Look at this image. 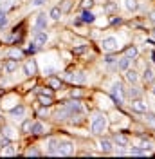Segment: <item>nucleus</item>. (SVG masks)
I'll return each mask as SVG.
<instances>
[{"label":"nucleus","instance_id":"obj_49","mask_svg":"<svg viewBox=\"0 0 155 159\" xmlns=\"http://www.w3.org/2000/svg\"><path fill=\"white\" fill-rule=\"evenodd\" d=\"M150 20H152V22H155V11H152V13H150Z\"/></svg>","mask_w":155,"mask_h":159},{"label":"nucleus","instance_id":"obj_27","mask_svg":"<svg viewBox=\"0 0 155 159\" xmlns=\"http://www.w3.org/2000/svg\"><path fill=\"white\" fill-rule=\"evenodd\" d=\"M2 156H7V157H11V156H16V147L15 145H6V147H2V152H0Z\"/></svg>","mask_w":155,"mask_h":159},{"label":"nucleus","instance_id":"obj_45","mask_svg":"<svg viewBox=\"0 0 155 159\" xmlns=\"http://www.w3.org/2000/svg\"><path fill=\"white\" fill-rule=\"evenodd\" d=\"M47 114H49V109H47V107H43V109H42V110L38 112L40 118H43V116H47Z\"/></svg>","mask_w":155,"mask_h":159},{"label":"nucleus","instance_id":"obj_32","mask_svg":"<svg viewBox=\"0 0 155 159\" xmlns=\"http://www.w3.org/2000/svg\"><path fill=\"white\" fill-rule=\"evenodd\" d=\"M125 56H126V58H130V60L137 58V56H139V51H137L135 45H132V47H126V49H125Z\"/></svg>","mask_w":155,"mask_h":159},{"label":"nucleus","instance_id":"obj_33","mask_svg":"<svg viewBox=\"0 0 155 159\" xmlns=\"http://www.w3.org/2000/svg\"><path fill=\"white\" fill-rule=\"evenodd\" d=\"M47 85L51 87V89H60L63 83H61V80H60V78H54V76H51V78L47 80Z\"/></svg>","mask_w":155,"mask_h":159},{"label":"nucleus","instance_id":"obj_40","mask_svg":"<svg viewBox=\"0 0 155 159\" xmlns=\"http://www.w3.org/2000/svg\"><path fill=\"white\" fill-rule=\"evenodd\" d=\"M25 156H42V152L38 148H27L25 150Z\"/></svg>","mask_w":155,"mask_h":159},{"label":"nucleus","instance_id":"obj_3","mask_svg":"<svg viewBox=\"0 0 155 159\" xmlns=\"http://www.w3.org/2000/svg\"><path fill=\"white\" fill-rule=\"evenodd\" d=\"M99 47H101V51H105V52H114V51L119 49V42H117L116 36H105V38H101V42H99Z\"/></svg>","mask_w":155,"mask_h":159},{"label":"nucleus","instance_id":"obj_28","mask_svg":"<svg viewBox=\"0 0 155 159\" xmlns=\"http://www.w3.org/2000/svg\"><path fill=\"white\" fill-rule=\"evenodd\" d=\"M144 123L148 125V127L155 129V112H150V110H146V112H144Z\"/></svg>","mask_w":155,"mask_h":159},{"label":"nucleus","instance_id":"obj_9","mask_svg":"<svg viewBox=\"0 0 155 159\" xmlns=\"http://www.w3.org/2000/svg\"><path fill=\"white\" fill-rule=\"evenodd\" d=\"M24 72H25L27 78L36 76V74H38V65H36V61H34V60H27V61L24 63Z\"/></svg>","mask_w":155,"mask_h":159},{"label":"nucleus","instance_id":"obj_19","mask_svg":"<svg viewBox=\"0 0 155 159\" xmlns=\"http://www.w3.org/2000/svg\"><path fill=\"white\" fill-rule=\"evenodd\" d=\"M128 156H137V157H146V156H152L150 150H144L143 147H132L128 150Z\"/></svg>","mask_w":155,"mask_h":159},{"label":"nucleus","instance_id":"obj_20","mask_svg":"<svg viewBox=\"0 0 155 159\" xmlns=\"http://www.w3.org/2000/svg\"><path fill=\"white\" fill-rule=\"evenodd\" d=\"M125 78L130 85H135L137 81H139V74H137L135 69H130V67H128V69L125 70Z\"/></svg>","mask_w":155,"mask_h":159},{"label":"nucleus","instance_id":"obj_18","mask_svg":"<svg viewBox=\"0 0 155 159\" xmlns=\"http://www.w3.org/2000/svg\"><path fill=\"white\" fill-rule=\"evenodd\" d=\"M79 22H81V24H94V22H96V15L90 9H83L81 16H79Z\"/></svg>","mask_w":155,"mask_h":159},{"label":"nucleus","instance_id":"obj_46","mask_svg":"<svg viewBox=\"0 0 155 159\" xmlns=\"http://www.w3.org/2000/svg\"><path fill=\"white\" fill-rule=\"evenodd\" d=\"M38 94H47V96H52V90H51V89H42V90H38Z\"/></svg>","mask_w":155,"mask_h":159},{"label":"nucleus","instance_id":"obj_43","mask_svg":"<svg viewBox=\"0 0 155 159\" xmlns=\"http://www.w3.org/2000/svg\"><path fill=\"white\" fill-rule=\"evenodd\" d=\"M117 7H116V4H112V2H110V4H107V6H105V11H107V13H114V11H116Z\"/></svg>","mask_w":155,"mask_h":159},{"label":"nucleus","instance_id":"obj_24","mask_svg":"<svg viewBox=\"0 0 155 159\" xmlns=\"http://www.w3.org/2000/svg\"><path fill=\"white\" fill-rule=\"evenodd\" d=\"M56 119H60V121H63V119H69L70 118V112H69V109H67V105H61L58 110H56Z\"/></svg>","mask_w":155,"mask_h":159},{"label":"nucleus","instance_id":"obj_44","mask_svg":"<svg viewBox=\"0 0 155 159\" xmlns=\"http://www.w3.org/2000/svg\"><path fill=\"white\" fill-rule=\"evenodd\" d=\"M47 0H31V6H34V7H38V6H43Z\"/></svg>","mask_w":155,"mask_h":159},{"label":"nucleus","instance_id":"obj_50","mask_svg":"<svg viewBox=\"0 0 155 159\" xmlns=\"http://www.w3.org/2000/svg\"><path fill=\"white\" fill-rule=\"evenodd\" d=\"M152 60H153V61H155V51H153V52H152Z\"/></svg>","mask_w":155,"mask_h":159},{"label":"nucleus","instance_id":"obj_31","mask_svg":"<svg viewBox=\"0 0 155 159\" xmlns=\"http://www.w3.org/2000/svg\"><path fill=\"white\" fill-rule=\"evenodd\" d=\"M38 101L42 103V107H51V105H52V96H47V94H38Z\"/></svg>","mask_w":155,"mask_h":159},{"label":"nucleus","instance_id":"obj_4","mask_svg":"<svg viewBox=\"0 0 155 159\" xmlns=\"http://www.w3.org/2000/svg\"><path fill=\"white\" fill-rule=\"evenodd\" d=\"M65 80L70 83H76V85H85L87 83V74L81 72V70H74V72H67Z\"/></svg>","mask_w":155,"mask_h":159},{"label":"nucleus","instance_id":"obj_39","mask_svg":"<svg viewBox=\"0 0 155 159\" xmlns=\"http://www.w3.org/2000/svg\"><path fill=\"white\" fill-rule=\"evenodd\" d=\"M87 49H88V45H79V47H74L72 52H74V54H83Z\"/></svg>","mask_w":155,"mask_h":159},{"label":"nucleus","instance_id":"obj_23","mask_svg":"<svg viewBox=\"0 0 155 159\" xmlns=\"http://www.w3.org/2000/svg\"><path fill=\"white\" fill-rule=\"evenodd\" d=\"M45 132V127L42 121H33V127H31V134L33 136H42Z\"/></svg>","mask_w":155,"mask_h":159},{"label":"nucleus","instance_id":"obj_12","mask_svg":"<svg viewBox=\"0 0 155 159\" xmlns=\"http://www.w3.org/2000/svg\"><path fill=\"white\" fill-rule=\"evenodd\" d=\"M99 150L103 154H112L114 152V141L108 138H101L99 139Z\"/></svg>","mask_w":155,"mask_h":159},{"label":"nucleus","instance_id":"obj_13","mask_svg":"<svg viewBox=\"0 0 155 159\" xmlns=\"http://www.w3.org/2000/svg\"><path fill=\"white\" fill-rule=\"evenodd\" d=\"M4 54H6V58H13V60H22V58H24V54H25V52H24V51L20 49V47H16V45H13V47H9V49L6 51Z\"/></svg>","mask_w":155,"mask_h":159},{"label":"nucleus","instance_id":"obj_37","mask_svg":"<svg viewBox=\"0 0 155 159\" xmlns=\"http://www.w3.org/2000/svg\"><path fill=\"white\" fill-rule=\"evenodd\" d=\"M70 7H72V0H63V2H61V6H60V9L63 11V13L70 11Z\"/></svg>","mask_w":155,"mask_h":159},{"label":"nucleus","instance_id":"obj_15","mask_svg":"<svg viewBox=\"0 0 155 159\" xmlns=\"http://www.w3.org/2000/svg\"><path fill=\"white\" fill-rule=\"evenodd\" d=\"M0 132H2V136H4V138H7L9 141H13V139L18 138V132H16V129H15V127H11V125H4Z\"/></svg>","mask_w":155,"mask_h":159},{"label":"nucleus","instance_id":"obj_26","mask_svg":"<svg viewBox=\"0 0 155 159\" xmlns=\"http://www.w3.org/2000/svg\"><path fill=\"white\" fill-rule=\"evenodd\" d=\"M116 67L119 70H123V72H125L126 69H128V67H130V58H126V56H123V58H119L116 61Z\"/></svg>","mask_w":155,"mask_h":159},{"label":"nucleus","instance_id":"obj_35","mask_svg":"<svg viewBox=\"0 0 155 159\" xmlns=\"http://www.w3.org/2000/svg\"><path fill=\"white\" fill-rule=\"evenodd\" d=\"M94 4H96L94 0H81V2H79L81 9H92V7H94Z\"/></svg>","mask_w":155,"mask_h":159},{"label":"nucleus","instance_id":"obj_29","mask_svg":"<svg viewBox=\"0 0 155 159\" xmlns=\"http://www.w3.org/2000/svg\"><path fill=\"white\" fill-rule=\"evenodd\" d=\"M31 127H33V119H31V118H25L24 121H22L20 132H24V134H31Z\"/></svg>","mask_w":155,"mask_h":159},{"label":"nucleus","instance_id":"obj_48","mask_svg":"<svg viewBox=\"0 0 155 159\" xmlns=\"http://www.w3.org/2000/svg\"><path fill=\"white\" fill-rule=\"evenodd\" d=\"M121 22H123L121 18H112V24H114V25H116V24H121Z\"/></svg>","mask_w":155,"mask_h":159},{"label":"nucleus","instance_id":"obj_52","mask_svg":"<svg viewBox=\"0 0 155 159\" xmlns=\"http://www.w3.org/2000/svg\"><path fill=\"white\" fill-rule=\"evenodd\" d=\"M0 74H2V63H0Z\"/></svg>","mask_w":155,"mask_h":159},{"label":"nucleus","instance_id":"obj_41","mask_svg":"<svg viewBox=\"0 0 155 159\" xmlns=\"http://www.w3.org/2000/svg\"><path fill=\"white\" fill-rule=\"evenodd\" d=\"M103 60H105V63H107V65H112V63H114V61H116L117 58H116V56H112V54L108 52V54H107V56H105Z\"/></svg>","mask_w":155,"mask_h":159},{"label":"nucleus","instance_id":"obj_30","mask_svg":"<svg viewBox=\"0 0 155 159\" xmlns=\"http://www.w3.org/2000/svg\"><path fill=\"white\" fill-rule=\"evenodd\" d=\"M125 7L126 11H130V13H135L139 9V2L137 0H125Z\"/></svg>","mask_w":155,"mask_h":159},{"label":"nucleus","instance_id":"obj_14","mask_svg":"<svg viewBox=\"0 0 155 159\" xmlns=\"http://www.w3.org/2000/svg\"><path fill=\"white\" fill-rule=\"evenodd\" d=\"M49 25V18L45 13H38L34 18V29H47Z\"/></svg>","mask_w":155,"mask_h":159},{"label":"nucleus","instance_id":"obj_51","mask_svg":"<svg viewBox=\"0 0 155 159\" xmlns=\"http://www.w3.org/2000/svg\"><path fill=\"white\" fill-rule=\"evenodd\" d=\"M152 94H153V96H155V85H153V89H152Z\"/></svg>","mask_w":155,"mask_h":159},{"label":"nucleus","instance_id":"obj_16","mask_svg":"<svg viewBox=\"0 0 155 159\" xmlns=\"http://www.w3.org/2000/svg\"><path fill=\"white\" fill-rule=\"evenodd\" d=\"M74 154V145L70 141H60V156H72Z\"/></svg>","mask_w":155,"mask_h":159},{"label":"nucleus","instance_id":"obj_11","mask_svg":"<svg viewBox=\"0 0 155 159\" xmlns=\"http://www.w3.org/2000/svg\"><path fill=\"white\" fill-rule=\"evenodd\" d=\"M47 154L49 156H60V139L51 138L47 141Z\"/></svg>","mask_w":155,"mask_h":159},{"label":"nucleus","instance_id":"obj_10","mask_svg":"<svg viewBox=\"0 0 155 159\" xmlns=\"http://www.w3.org/2000/svg\"><path fill=\"white\" fill-rule=\"evenodd\" d=\"M25 112H27V109H25V105H22V103H18L16 107H13V109L9 110V116L13 119H24L25 118Z\"/></svg>","mask_w":155,"mask_h":159},{"label":"nucleus","instance_id":"obj_47","mask_svg":"<svg viewBox=\"0 0 155 159\" xmlns=\"http://www.w3.org/2000/svg\"><path fill=\"white\" fill-rule=\"evenodd\" d=\"M70 94H72V98H79L81 96V90H72Z\"/></svg>","mask_w":155,"mask_h":159},{"label":"nucleus","instance_id":"obj_2","mask_svg":"<svg viewBox=\"0 0 155 159\" xmlns=\"http://www.w3.org/2000/svg\"><path fill=\"white\" fill-rule=\"evenodd\" d=\"M110 96H112V99L116 101L117 105H123V103H125L126 90H125V87H123L121 81H114V83L110 85Z\"/></svg>","mask_w":155,"mask_h":159},{"label":"nucleus","instance_id":"obj_5","mask_svg":"<svg viewBox=\"0 0 155 159\" xmlns=\"http://www.w3.org/2000/svg\"><path fill=\"white\" fill-rule=\"evenodd\" d=\"M130 109H132V112H135V114H144L146 110H148V103L141 98H134L130 101Z\"/></svg>","mask_w":155,"mask_h":159},{"label":"nucleus","instance_id":"obj_7","mask_svg":"<svg viewBox=\"0 0 155 159\" xmlns=\"http://www.w3.org/2000/svg\"><path fill=\"white\" fill-rule=\"evenodd\" d=\"M20 67V60H13V58H7L4 63H2V70L6 72V74H13V72H16Z\"/></svg>","mask_w":155,"mask_h":159},{"label":"nucleus","instance_id":"obj_25","mask_svg":"<svg viewBox=\"0 0 155 159\" xmlns=\"http://www.w3.org/2000/svg\"><path fill=\"white\" fill-rule=\"evenodd\" d=\"M61 15H63V11L60 9V6H54V7H51V11H49V15L47 16H51L52 20H61Z\"/></svg>","mask_w":155,"mask_h":159},{"label":"nucleus","instance_id":"obj_36","mask_svg":"<svg viewBox=\"0 0 155 159\" xmlns=\"http://www.w3.org/2000/svg\"><path fill=\"white\" fill-rule=\"evenodd\" d=\"M126 94H128V98H139V96H141V92H139V90H137V87H130V89L126 90Z\"/></svg>","mask_w":155,"mask_h":159},{"label":"nucleus","instance_id":"obj_17","mask_svg":"<svg viewBox=\"0 0 155 159\" xmlns=\"http://www.w3.org/2000/svg\"><path fill=\"white\" fill-rule=\"evenodd\" d=\"M139 147H143L144 150H150V152H153L155 150V141L150 138H146V136H141L139 138Z\"/></svg>","mask_w":155,"mask_h":159},{"label":"nucleus","instance_id":"obj_8","mask_svg":"<svg viewBox=\"0 0 155 159\" xmlns=\"http://www.w3.org/2000/svg\"><path fill=\"white\" fill-rule=\"evenodd\" d=\"M33 42H34L38 47L45 45V43L49 42V34L45 33V29H36L34 31V34H33Z\"/></svg>","mask_w":155,"mask_h":159},{"label":"nucleus","instance_id":"obj_42","mask_svg":"<svg viewBox=\"0 0 155 159\" xmlns=\"http://www.w3.org/2000/svg\"><path fill=\"white\" fill-rule=\"evenodd\" d=\"M36 51H38V45H36L34 42H31L29 47H27V52H29V54H33V52H36Z\"/></svg>","mask_w":155,"mask_h":159},{"label":"nucleus","instance_id":"obj_6","mask_svg":"<svg viewBox=\"0 0 155 159\" xmlns=\"http://www.w3.org/2000/svg\"><path fill=\"white\" fill-rule=\"evenodd\" d=\"M65 105H67V109H69V112H70V116H83V114H85V109H83V105H81L78 99L67 101Z\"/></svg>","mask_w":155,"mask_h":159},{"label":"nucleus","instance_id":"obj_38","mask_svg":"<svg viewBox=\"0 0 155 159\" xmlns=\"http://www.w3.org/2000/svg\"><path fill=\"white\" fill-rule=\"evenodd\" d=\"M112 154H116V156H128V152H126V147H119L117 145V148H114Z\"/></svg>","mask_w":155,"mask_h":159},{"label":"nucleus","instance_id":"obj_34","mask_svg":"<svg viewBox=\"0 0 155 159\" xmlns=\"http://www.w3.org/2000/svg\"><path fill=\"white\" fill-rule=\"evenodd\" d=\"M6 25H7V11L0 7V31L6 29Z\"/></svg>","mask_w":155,"mask_h":159},{"label":"nucleus","instance_id":"obj_1","mask_svg":"<svg viewBox=\"0 0 155 159\" xmlns=\"http://www.w3.org/2000/svg\"><path fill=\"white\" fill-rule=\"evenodd\" d=\"M108 129V118L107 114H103V112H96L94 116H92V121H90V130L97 134V136H103Z\"/></svg>","mask_w":155,"mask_h":159},{"label":"nucleus","instance_id":"obj_22","mask_svg":"<svg viewBox=\"0 0 155 159\" xmlns=\"http://www.w3.org/2000/svg\"><path fill=\"white\" fill-rule=\"evenodd\" d=\"M112 141H114L116 145H119V147H128V145H130V138L125 136V134H116Z\"/></svg>","mask_w":155,"mask_h":159},{"label":"nucleus","instance_id":"obj_21","mask_svg":"<svg viewBox=\"0 0 155 159\" xmlns=\"http://www.w3.org/2000/svg\"><path fill=\"white\" fill-rule=\"evenodd\" d=\"M143 80H144L146 83H152V81H155V70L152 65H148L146 63V67H144V72H143Z\"/></svg>","mask_w":155,"mask_h":159}]
</instances>
